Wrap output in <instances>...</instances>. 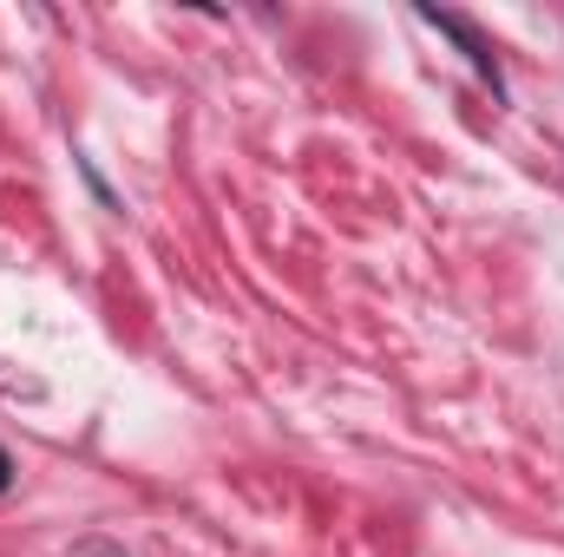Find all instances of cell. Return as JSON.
Here are the masks:
<instances>
[{
  "mask_svg": "<svg viewBox=\"0 0 564 557\" xmlns=\"http://www.w3.org/2000/svg\"><path fill=\"white\" fill-rule=\"evenodd\" d=\"M7 479H13V466H7V452H0V492H7Z\"/></svg>",
  "mask_w": 564,
  "mask_h": 557,
  "instance_id": "obj_1",
  "label": "cell"
}]
</instances>
